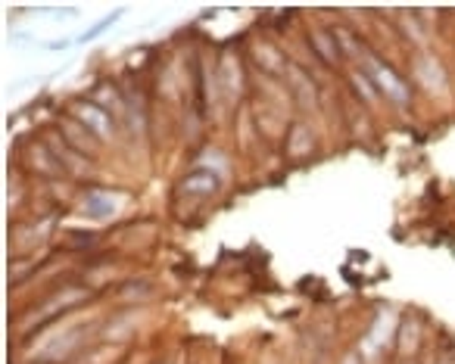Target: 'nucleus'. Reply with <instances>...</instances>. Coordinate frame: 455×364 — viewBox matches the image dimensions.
<instances>
[{
  "mask_svg": "<svg viewBox=\"0 0 455 364\" xmlns=\"http://www.w3.org/2000/svg\"><path fill=\"white\" fill-rule=\"evenodd\" d=\"M365 75L371 78V84L378 87L380 93L390 100V103H396V106H406L409 103V84L402 82L399 75H396L390 65H384L380 60H374V56H368L365 60Z\"/></svg>",
  "mask_w": 455,
  "mask_h": 364,
  "instance_id": "1",
  "label": "nucleus"
},
{
  "mask_svg": "<svg viewBox=\"0 0 455 364\" xmlns=\"http://www.w3.org/2000/svg\"><path fill=\"white\" fill-rule=\"evenodd\" d=\"M75 115L82 119V125L97 134L100 141H110L113 137V115L97 103H75Z\"/></svg>",
  "mask_w": 455,
  "mask_h": 364,
  "instance_id": "2",
  "label": "nucleus"
},
{
  "mask_svg": "<svg viewBox=\"0 0 455 364\" xmlns=\"http://www.w3.org/2000/svg\"><path fill=\"white\" fill-rule=\"evenodd\" d=\"M84 212H88L91 218H103L113 212V200L106 193H91L88 202H84Z\"/></svg>",
  "mask_w": 455,
  "mask_h": 364,
  "instance_id": "5",
  "label": "nucleus"
},
{
  "mask_svg": "<svg viewBox=\"0 0 455 364\" xmlns=\"http://www.w3.org/2000/svg\"><path fill=\"white\" fill-rule=\"evenodd\" d=\"M415 69L421 72V82L428 87H443V72H440V65L430 60V56H415Z\"/></svg>",
  "mask_w": 455,
  "mask_h": 364,
  "instance_id": "4",
  "label": "nucleus"
},
{
  "mask_svg": "<svg viewBox=\"0 0 455 364\" xmlns=\"http://www.w3.org/2000/svg\"><path fill=\"white\" fill-rule=\"evenodd\" d=\"M115 19H119V13H113V16H106V19H100V22H97V25H94V28H88V32H84V34H82V38H78V41H82V44H84V41H94V38H97V34H103V32H106V28H110V25H113V22H115Z\"/></svg>",
  "mask_w": 455,
  "mask_h": 364,
  "instance_id": "6",
  "label": "nucleus"
},
{
  "mask_svg": "<svg viewBox=\"0 0 455 364\" xmlns=\"http://www.w3.org/2000/svg\"><path fill=\"white\" fill-rule=\"evenodd\" d=\"M178 190L187 193V196H209V193L219 190V174H212L209 169H197V171H191L181 181Z\"/></svg>",
  "mask_w": 455,
  "mask_h": 364,
  "instance_id": "3",
  "label": "nucleus"
}]
</instances>
